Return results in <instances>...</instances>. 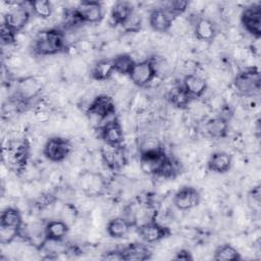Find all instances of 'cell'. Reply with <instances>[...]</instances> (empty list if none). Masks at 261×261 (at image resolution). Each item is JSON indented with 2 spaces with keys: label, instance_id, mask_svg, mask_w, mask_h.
Returning a JSON list of instances; mask_svg holds the SVG:
<instances>
[{
  "label": "cell",
  "instance_id": "3",
  "mask_svg": "<svg viewBox=\"0 0 261 261\" xmlns=\"http://www.w3.org/2000/svg\"><path fill=\"white\" fill-rule=\"evenodd\" d=\"M72 144L69 139L54 136L50 137L43 146L44 157L54 163L63 162L72 152Z\"/></svg>",
  "mask_w": 261,
  "mask_h": 261
},
{
  "label": "cell",
  "instance_id": "37",
  "mask_svg": "<svg viewBox=\"0 0 261 261\" xmlns=\"http://www.w3.org/2000/svg\"><path fill=\"white\" fill-rule=\"evenodd\" d=\"M173 259L174 260H182V261H190V260H193L194 257L192 255V253L187 250V249H180L178 250L175 255L173 256Z\"/></svg>",
  "mask_w": 261,
  "mask_h": 261
},
{
  "label": "cell",
  "instance_id": "15",
  "mask_svg": "<svg viewBox=\"0 0 261 261\" xmlns=\"http://www.w3.org/2000/svg\"><path fill=\"white\" fill-rule=\"evenodd\" d=\"M68 231H69V225L65 220H62V219L49 220L44 226V230H43L44 241L42 245L45 242H51V243L62 242L67 236Z\"/></svg>",
  "mask_w": 261,
  "mask_h": 261
},
{
  "label": "cell",
  "instance_id": "2",
  "mask_svg": "<svg viewBox=\"0 0 261 261\" xmlns=\"http://www.w3.org/2000/svg\"><path fill=\"white\" fill-rule=\"evenodd\" d=\"M233 87L242 97H252L261 89V76L258 67L251 66L241 69L233 79Z\"/></svg>",
  "mask_w": 261,
  "mask_h": 261
},
{
  "label": "cell",
  "instance_id": "33",
  "mask_svg": "<svg viewBox=\"0 0 261 261\" xmlns=\"http://www.w3.org/2000/svg\"><path fill=\"white\" fill-rule=\"evenodd\" d=\"M20 232H21V229H18V228L0 226V244L9 245L18 236H20Z\"/></svg>",
  "mask_w": 261,
  "mask_h": 261
},
{
  "label": "cell",
  "instance_id": "6",
  "mask_svg": "<svg viewBox=\"0 0 261 261\" xmlns=\"http://www.w3.org/2000/svg\"><path fill=\"white\" fill-rule=\"evenodd\" d=\"M157 76V67L152 58L136 61L128 77L139 88L146 87Z\"/></svg>",
  "mask_w": 261,
  "mask_h": 261
},
{
  "label": "cell",
  "instance_id": "32",
  "mask_svg": "<svg viewBox=\"0 0 261 261\" xmlns=\"http://www.w3.org/2000/svg\"><path fill=\"white\" fill-rule=\"evenodd\" d=\"M190 2L186 0H172L166 2L163 7L167 9L174 17H177L187 11Z\"/></svg>",
  "mask_w": 261,
  "mask_h": 261
},
{
  "label": "cell",
  "instance_id": "12",
  "mask_svg": "<svg viewBox=\"0 0 261 261\" xmlns=\"http://www.w3.org/2000/svg\"><path fill=\"white\" fill-rule=\"evenodd\" d=\"M201 202V194L193 186H184L177 190L173 197L172 203L179 211H189L197 207Z\"/></svg>",
  "mask_w": 261,
  "mask_h": 261
},
{
  "label": "cell",
  "instance_id": "1",
  "mask_svg": "<svg viewBox=\"0 0 261 261\" xmlns=\"http://www.w3.org/2000/svg\"><path fill=\"white\" fill-rule=\"evenodd\" d=\"M65 49L64 32L55 28L40 31L32 43V51L38 56L56 55L64 52Z\"/></svg>",
  "mask_w": 261,
  "mask_h": 261
},
{
  "label": "cell",
  "instance_id": "14",
  "mask_svg": "<svg viewBox=\"0 0 261 261\" xmlns=\"http://www.w3.org/2000/svg\"><path fill=\"white\" fill-rule=\"evenodd\" d=\"M176 17H174L167 9H165L163 6L162 7H156L153 8L148 16V21L150 28L156 32V33H167Z\"/></svg>",
  "mask_w": 261,
  "mask_h": 261
},
{
  "label": "cell",
  "instance_id": "28",
  "mask_svg": "<svg viewBox=\"0 0 261 261\" xmlns=\"http://www.w3.org/2000/svg\"><path fill=\"white\" fill-rule=\"evenodd\" d=\"M112 63L115 72L122 75H128L136 63V60L128 53H120L112 58Z\"/></svg>",
  "mask_w": 261,
  "mask_h": 261
},
{
  "label": "cell",
  "instance_id": "20",
  "mask_svg": "<svg viewBox=\"0 0 261 261\" xmlns=\"http://www.w3.org/2000/svg\"><path fill=\"white\" fill-rule=\"evenodd\" d=\"M100 152L103 162L112 171L119 170L126 162L125 154L122 147L113 148L105 145Z\"/></svg>",
  "mask_w": 261,
  "mask_h": 261
},
{
  "label": "cell",
  "instance_id": "18",
  "mask_svg": "<svg viewBox=\"0 0 261 261\" xmlns=\"http://www.w3.org/2000/svg\"><path fill=\"white\" fill-rule=\"evenodd\" d=\"M207 169L213 173L224 174L227 173L232 166V157L229 153L218 150L210 154L207 163Z\"/></svg>",
  "mask_w": 261,
  "mask_h": 261
},
{
  "label": "cell",
  "instance_id": "11",
  "mask_svg": "<svg viewBox=\"0 0 261 261\" xmlns=\"http://www.w3.org/2000/svg\"><path fill=\"white\" fill-rule=\"evenodd\" d=\"M99 137L106 146L113 148L122 147L124 142V134L116 116L112 117L105 124L99 127Z\"/></svg>",
  "mask_w": 261,
  "mask_h": 261
},
{
  "label": "cell",
  "instance_id": "8",
  "mask_svg": "<svg viewBox=\"0 0 261 261\" xmlns=\"http://www.w3.org/2000/svg\"><path fill=\"white\" fill-rule=\"evenodd\" d=\"M137 233L143 242L147 244H155L170 237L171 230L168 226L151 218L137 226Z\"/></svg>",
  "mask_w": 261,
  "mask_h": 261
},
{
  "label": "cell",
  "instance_id": "7",
  "mask_svg": "<svg viewBox=\"0 0 261 261\" xmlns=\"http://www.w3.org/2000/svg\"><path fill=\"white\" fill-rule=\"evenodd\" d=\"M116 113L115 102L112 97L106 94L97 95L88 105L86 114L90 117H96L100 120L114 117Z\"/></svg>",
  "mask_w": 261,
  "mask_h": 261
},
{
  "label": "cell",
  "instance_id": "21",
  "mask_svg": "<svg viewBox=\"0 0 261 261\" xmlns=\"http://www.w3.org/2000/svg\"><path fill=\"white\" fill-rule=\"evenodd\" d=\"M135 11V6L130 1L119 0L111 7L110 19L114 25H120L122 28Z\"/></svg>",
  "mask_w": 261,
  "mask_h": 261
},
{
  "label": "cell",
  "instance_id": "5",
  "mask_svg": "<svg viewBox=\"0 0 261 261\" xmlns=\"http://www.w3.org/2000/svg\"><path fill=\"white\" fill-rule=\"evenodd\" d=\"M77 185L80 190L88 197H99L101 196L107 187L105 177L98 172L83 171L79 178Z\"/></svg>",
  "mask_w": 261,
  "mask_h": 261
},
{
  "label": "cell",
  "instance_id": "30",
  "mask_svg": "<svg viewBox=\"0 0 261 261\" xmlns=\"http://www.w3.org/2000/svg\"><path fill=\"white\" fill-rule=\"evenodd\" d=\"M32 13L41 19H48L53 13V5L48 0H30L27 2Z\"/></svg>",
  "mask_w": 261,
  "mask_h": 261
},
{
  "label": "cell",
  "instance_id": "9",
  "mask_svg": "<svg viewBox=\"0 0 261 261\" xmlns=\"http://www.w3.org/2000/svg\"><path fill=\"white\" fill-rule=\"evenodd\" d=\"M32 14L30 7H27L24 3H18L4 14L2 22L17 35L29 23Z\"/></svg>",
  "mask_w": 261,
  "mask_h": 261
},
{
  "label": "cell",
  "instance_id": "27",
  "mask_svg": "<svg viewBox=\"0 0 261 261\" xmlns=\"http://www.w3.org/2000/svg\"><path fill=\"white\" fill-rule=\"evenodd\" d=\"M0 226L22 229V216L20 211L12 206L3 209L0 215Z\"/></svg>",
  "mask_w": 261,
  "mask_h": 261
},
{
  "label": "cell",
  "instance_id": "10",
  "mask_svg": "<svg viewBox=\"0 0 261 261\" xmlns=\"http://www.w3.org/2000/svg\"><path fill=\"white\" fill-rule=\"evenodd\" d=\"M242 27L254 38L261 37V3H252L241 12L240 16Z\"/></svg>",
  "mask_w": 261,
  "mask_h": 261
},
{
  "label": "cell",
  "instance_id": "31",
  "mask_svg": "<svg viewBox=\"0 0 261 261\" xmlns=\"http://www.w3.org/2000/svg\"><path fill=\"white\" fill-rule=\"evenodd\" d=\"M165 150L163 143L160 141V139L152 136H148L143 138L139 144H138V153L139 155L154 153Z\"/></svg>",
  "mask_w": 261,
  "mask_h": 261
},
{
  "label": "cell",
  "instance_id": "24",
  "mask_svg": "<svg viewBox=\"0 0 261 261\" xmlns=\"http://www.w3.org/2000/svg\"><path fill=\"white\" fill-rule=\"evenodd\" d=\"M114 72L112 58H101L93 63L90 75L94 81L104 82L109 80Z\"/></svg>",
  "mask_w": 261,
  "mask_h": 261
},
{
  "label": "cell",
  "instance_id": "38",
  "mask_svg": "<svg viewBox=\"0 0 261 261\" xmlns=\"http://www.w3.org/2000/svg\"><path fill=\"white\" fill-rule=\"evenodd\" d=\"M261 195V191H260V186H256L254 187L250 192H249V199L252 200V203L255 202L257 204V206H259V203H260V196Z\"/></svg>",
  "mask_w": 261,
  "mask_h": 261
},
{
  "label": "cell",
  "instance_id": "29",
  "mask_svg": "<svg viewBox=\"0 0 261 261\" xmlns=\"http://www.w3.org/2000/svg\"><path fill=\"white\" fill-rule=\"evenodd\" d=\"M213 259L216 261H240L242 256L232 245L222 244L214 250Z\"/></svg>",
  "mask_w": 261,
  "mask_h": 261
},
{
  "label": "cell",
  "instance_id": "25",
  "mask_svg": "<svg viewBox=\"0 0 261 261\" xmlns=\"http://www.w3.org/2000/svg\"><path fill=\"white\" fill-rule=\"evenodd\" d=\"M228 128H229L228 120L221 115L213 116L205 122L206 133L211 138H214V139L225 138L228 133Z\"/></svg>",
  "mask_w": 261,
  "mask_h": 261
},
{
  "label": "cell",
  "instance_id": "13",
  "mask_svg": "<svg viewBox=\"0 0 261 261\" xmlns=\"http://www.w3.org/2000/svg\"><path fill=\"white\" fill-rule=\"evenodd\" d=\"M4 156H7L9 162L17 171L22 170L28 162L30 156V145L25 140L17 141L7 146V151L4 150Z\"/></svg>",
  "mask_w": 261,
  "mask_h": 261
},
{
  "label": "cell",
  "instance_id": "36",
  "mask_svg": "<svg viewBox=\"0 0 261 261\" xmlns=\"http://www.w3.org/2000/svg\"><path fill=\"white\" fill-rule=\"evenodd\" d=\"M101 259L109 260V261H122L123 257H122L120 248H117V249H112L104 252L101 256Z\"/></svg>",
  "mask_w": 261,
  "mask_h": 261
},
{
  "label": "cell",
  "instance_id": "26",
  "mask_svg": "<svg viewBox=\"0 0 261 261\" xmlns=\"http://www.w3.org/2000/svg\"><path fill=\"white\" fill-rule=\"evenodd\" d=\"M166 99L173 106L177 109H187L193 99L189 96V94L185 91L181 85L173 87L171 90L168 91L166 95Z\"/></svg>",
  "mask_w": 261,
  "mask_h": 261
},
{
  "label": "cell",
  "instance_id": "17",
  "mask_svg": "<svg viewBox=\"0 0 261 261\" xmlns=\"http://www.w3.org/2000/svg\"><path fill=\"white\" fill-rule=\"evenodd\" d=\"M193 30L196 39L206 43L213 42L217 36L216 24L206 16L197 17L193 23Z\"/></svg>",
  "mask_w": 261,
  "mask_h": 261
},
{
  "label": "cell",
  "instance_id": "34",
  "mask_svg": "<svg viewBox=\"0 0 261 261\" xmlns=\"http://www.w3.org/2000/svg\"><path fill=\"white\" fill-rule=\"evenodd\" d=\"M122 28L127 33H138V32H140V30L142 28V18H141V16L138 15L135 11V13L130 16V18L125 22V24Z\"/></svg>",
  "mask_w": 261,
  "mask_h": 261
},
{
  "label": "cell",
  "instance_id": "35",
  "mask_svg": "<svg viewBox=\"0 0 261 261\" xmlns=\"http://www.w3.org/2000/svg\"><path fill=\"white\" fill-rule=\"evenodd\" d=\"M0 36H1V41H2L3 44L10 45V44L14 43L16 34H14L10 29H8V28L2 22V23H1V33H0Z\"/></svg>",
  "mask_w": 261,
  "mask_h": 261
},
{
  "label": "cell",
  "instance_id": "16",
  "mask_svg": "<svg viewBox=\"0 0 261 261\" xmlns=\"http://www.w3.org/2000/svg\"><path fill=\"white\" fill-rule=\"evenodd\" d=\"M41 91L40 83L33 76L22 77L18 81L16 90H15V97L19 103H28L33 98L38 96Z\"/></svg>",
  "mask_w": 261,
  "mask_h": 261
},
{
  "label": "cell",
  "instance_id": "23",
  "mask_svg": "<svg viewBox=\"0 0 261 261\" xmlns=\"http://www.w3.org/2000/svg\"><path fill=\"white\" fill-rule=\"evenodd\" d=\"M134 226V223L126 217L117 216L111 218L106 224V232L112 239H123L125 238L130 228Z\"/></svg>",
  "mask_w": 261,
  "mask_h": 261
},
{
  "label": "cell",
  "instance_id": "19",
  "mask_svg": "<svg viewBox=\"0 0 261 261\" xmlns=\"http://www.w3.org/2000/svg\"><path fill=\"white\" fill-rule=\"evenodd\" d=\"M124 261H145L152 258V251L145 242H134L120 248Z\"/></svg>",
  "mask_w": 261,
  "mask_h": 261
},
{
  "label": "cell",
  "instance_id": "4",
  "mask_svg": "<svg viewBox=\"0 0 261 261\" xmlns=\"http://www.w3.org/2000/svg\"><path fill=\"white\" fill-rule=\"evenodd\" d=\"M72 18L82 23H99L104 18L103 5L99 1H81L71 12Z\"/></svg>",
  "mask_w": 261,
  "mask_h": 261
},
{
  "label": "cell",
  "instance_id": "22",
  "mask_svg": "<svg viewBox=\"0 0 261 261\" xmlns=\"http://www.w3.org/2000/svg\"><path fill=\"white\" fill-rule=\"evenodd\" d=\"M181 86L193 100L202 97L208 88L207 81L196 73L185 75Z\"/></svg>",
  "mask_w": 261,
  "mask_h": 261
}]
</instances>
